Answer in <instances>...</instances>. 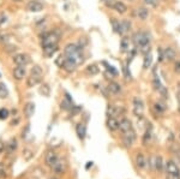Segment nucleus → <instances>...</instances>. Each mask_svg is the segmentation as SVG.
<instances>
[{"label": "nucleus", "instance_id": "8fccbe9b", "mask_svg": "<svg viewBox=\"0 0 180 179\" xmlns=\"http://www.w3.org/2000/svg\"><path fill=\"white\" fill-rule=\"evenodd\" d=\"M90 165H93V162H88V166H86V168H89V167H90Z\"/></svg>", "mask_w": 180, "mask_h": 179}, {"label": "nucleus", "instance_id": "a211bd4d", "mask_svg": "<svg viewBox=\"0 0 180 179\" xmlns=\"http://www.w3.org/2000/svg\"><path fill=\"white\" fill-rule=\"evenodd\" d=\"M76 132L77 136L79 137V139H84L86 136V127L84 124H77L76 125Z\"/></svg>", "mask_w": 180, "mask_h": 179}, {"label": "nucleus", "instance_id": "c85d7f7f", "mask_svg": "<svg viewBox=\"0 0 180 179\" xmlns=\"http://www.w3.org/2000/svg\"><path fill=\"white\" fill-rule=\"evenodd\" d=\"M151 64H152V55L150 53L145 54L144 57V61H143V67L144 69H149L151 66Z\"/></svg>", "mask_w": 180, "mask_h": 179}, {"label": "nucleus", "instance_id": "f3484780", "mask_svg": "<svg viewBox=\"0 0 180 179\" xmlns=\"http://www.w3.org/2000/svg\"><path fill=\"white\" fill-rule=\"evenodd\" d=\"M107 127L111 131H115L119 129V121L115 119L114 117H108L107 119Z\"/></svg>", "mask_w": 180, "mask_h": 179}, {"label": "nucleus", "instance_id": "58836bf2", "mask_svg": "<svg viewBox=\"0 0 180 179\" xmlns=\"http://www.w3.org/2000/svg\"><path fill=\"white\" fill-rule=\"evenodd\" d=\"M103 64H105V65L107 66V70H108V72H111V73H112L113 76H117V75H118V71H117V70H115V69H114L113 66L108 65V64H107L106 61H103Z\"/></svg>", "mask_w": 180, "mask_h": 179}, {"label": "nucleus", "instance_id": "ddd939ff", "mask_svg": "<svg viewBox=\"0 0 180 179\" xmlns=\"http://www.w3.org/2000/svg\"><path fill=\"white\" fill-rule=\"evenodd\" d=\"M25 75H27V70H25L24 66H17V67H15V70H13V77L16 80H18V81L23 80L25 77Z\"/></svg>", "mask_w": 180, "mask_h": 179}, {"label": "nucleus", "instance_id": "a19ab883", "mask_svg": "<svg viewBox=\"0 0 180 179\" xmlns=\"http://www.w3.org/2000/svg\"><path fill=\"white\" fill-rule=\"evenodd\" d=\"M139 48H140V52H142L143 54L150 53V46H149V43H148V45H144V46H142V47H139Z\"/></svg>", "mask_w": 180, "mask_h": 179}, {"label": "nucleus", "instance_id": "2f4dec72", "mask_svg": "<svg viewBox=\"0 0 180 179\" xmlns=\"http://www.w3.org/2000/svg\"><path fill=\"white\" fill-rule=\"evenodd\" d=\"M7 95H9V90H7L5 83L0 82V99H5L7 97Z\"/></svg>", "mask_w": 180, "mask_h": 179}, {"label": "nucleus", "instance_id": "aec40b11", "mask_svg": "<svg viewBox=\"0 0 180 179\" xmlns=\"http://www.w3.org/2000/svg\"><path fill=\"white\" fill-rule=\"evenodd\" d=\"M43 49V53L47 57H52L57 53V50H58V45H53V46H47V47H42Z\"/></svg>", "mask_w": 180, "mask_h": 179}, {"label": "nucleus", "instance_id": "9b49d317", "mask_svg": "<svg viewBox=\"0 0 180 179\" xmlns=\"http://www.w3.org/2000/svg\"><path fill=\"white\" fill-rule=\"evenodd\" d=\"M124 113V108L121 107V106H109L108 107V109H107V116L108 117H118V116H120V114H123Z\"/></svg>", "mask_w": 180, "mask_h": 179}, {"label": "nucleus", "instance_id": "37998d69", "mask_svg": "<svg viewBox=\"0 0 180 179\" xmlns=\"http://www.w3.org/2000/svg\"><path fill=\"white\" fill-rule=\"evenodd\" d=\"M157 55H159V61H162L164 59V54H163V50L161 48L157 49Z\"/></svg>", "mask_w": 180, "mask_h": 179}, {"label": "nucleus", "instance_id": "de8ad7c7", "mask_svg": "<svg viewBox=\"0 0 180 179\" xmlns=\"http://www.w3.org/2000/svg\"><path fill=\"white\" fill-rule=\"evenodd\" d=\"M174 70H175V72H176V73H180V61H178V63L175 64V67H174Z\"/></svg>", "mask_w": 180, "mask_h": 179}, {"label": "nucleus", "instance_id": "3c124183", "mask_svg": "<svg viewBox=\"0 0 180 179\" xmlns=\"http://www.w3.org/2000/svg\"><path fill=\"white\" fill-rule=\"evenodd\" d=\"M178 111H179V113H180V104H179V106H178Z\"/></svg>", "mask_w": 180, "mask_h": 179}, {"label": "nucleus", "instance_id": "1a4fd4ad", "mask_svg": "<svg viewBox=\"0 0 180 179\" xmlns=\"http://www.w3.org/2000/svg\"><path fill=\"white\" fill-rule=\"evenodd\" d=\"M135 141H136V132L133 131V129L127 132H124V143L126 147H131Z\"/></svg>", "mask_w": 180, "mask_h": 179}, {"label": "nucleus", "instance_id": "79ce46f5", "mask_svg": "<svg viewBox=\"0 0 180 179\" xmlns=\"http://www.w3.org/2000/svg\"><path fill=\"white\" fill-rule=\"evenodd\" d=\"M23 154H24L23 156H25V160H29V159L33 156V153H31L30 150H24V151H23Z\"/></svg>", "mask_w": 180, "mask_h": 179}, {"label": "nucleus", "instance_id": "cd10ccee", "mask_svg": "<svg viewBox=\"0 0 180 179\" xmlns=\"http://www.w3.org/2000/svg\"><path fill=\"white\" fill-rule=\"evenodd\" d=\"M72 107H73V106H72V101H71V99L69 97V95H66L65 100L61 102V108H62V109H70V108H72Z\"/></svg>", "mask_w": 180, "mask_h": 179}, {"label": "nucleus", "instance_id": "72a5a7b5", "mask_svg": "<svg viewBox=\"0 0 180 179\" xmlns=\"http://www.w3.org/2000/svg\"><path fill=\"white\" fill-rule=\"evenodd\" d=\"M99 71L100 70H99V67L96 65H89L86 67V73H89V75H97Z\"/></svg>", "mask_w": 180, "mask_h": 179}, {"label": "nucleus", "instance_id": "0eeeda50", "mask_svg": "<svg viewBox=\"0 0 180 179\" xmlns=\"http://www.w3.org/2000/svg\"><path fill=\"white\" fill-rule=\"evenodd\" d=\"M166 172H167V174L180 175V168H179V166L174 161H172V160L166 162Z\"/></svg>", "mask_w": 180, "mask_h": 179}, {"label": "nucleus", "instance_id": "4be33fe9", "mask_svg": "<svg viewBox=\"0 0 180 179\" xmlns=\"http://www.w3.org/2000/svg\"><path fill=\"white\" fill-rule=\"evenodd\" d=\"M108 92L111 93V94H118V93H120V90H121V87H120V84H118L117 82H111L109 84H108Z\"/></svg>", "mask_w": 180, "mask_h": 179}, {"label": "nucleus", "instance_id": "49530a36", "mask_svg": "<svg viewBox=\"0 0 180 179\" xmlns=\"http://www.w3.org/2000/svg\"><path fill=\"white\" fill-rule=\"evenodd\" d=\"M5 174V170H4V166L3 165H0V179H1Z\"/></svg>", "mask_w": 180, "mask_h": 179}, {"label": "nucleus", "instance_id": "f704fd0d", "mask_svg": "<svg viewBox=\"0 0 180 179\" xmlns=\"http://www.w3.org/2000/svg\"><path fill=\"white\" fill-rule=\"evenodd\" d=\"M152 85H154V89H155V90H157V92H161V89L163 88L162 84H161V82H160V80H159L157 77L154 78V81H152Z\"/></svg>", "mask_w": 180, "mask_h": 179}, {"label": "nucleus", "instance_id": "a878e982", "mask_svg": "<svg viewBox=\"0 0 180 179\" xmlns=\"http://www.w3.org/2000/svg\"><path fill=\"white\" fill-rule=\"evenodd\" d=\"M120 48L123 52H126V50L130 49V39L127 37H123L121 41H120Z\"/></svg>", "mask_w": 180, "mask_h": 179}, {"label": "nucleus", "instance_id": "c756f323", "mask_svg": "<svg viewBox=\"0 0 180 179\" xmlns=\"http://www.w3.org/2000/svg\"><path fill=\"white\" fill-rule=\"evenodd\" d=\"M38 92H40V94L43 95V96H49V94H50V88H49L48 84H42L40 87V89H38Z\"/></svg>", "mask_w": 180, "mask_h": 179}, {"label": "nucleus", "instance_id": "bb28decb", "mask_svg": "<svg viewBox=\"0 0 180 179\" xmlns=\"http://www.w3.org/2000/svg\"><path fill=\"white\" fill-rule=\"evenodd\" d=\"M6 149H7V151L10 153V154H11V153H13L17 149V141L15 138H12L10 142L6 144Z\"/></svg>", "mask_w": 180, "mask_h": 179}, {"label": "nucleus", "instance_id": "f8f14e48", "mask_svg": "<svg viewBox=\"0 0 180 179\" xmlns=\"http://www.w3.org/2000/svg\"><path fill=\"white\" fill-rule=\"evenodd\" d=\"M52 168H53V171H54L55 173H58V174L64 173V172H65V170H66V162H65V160L58 159V161L53 165Z\"/></svg>", "mask_w": 180, "mask_h": 179}, {"label": "nucleus", "instance_id": "b1692460", "mask_svg": "<svg viewBox=\"0 0 180 179\" xmlns=\"http://www.w3.org/2000/svg\"><path fill=\"white\" fill-rule=\"evenodd\" d=\"M114 10L118 12V13H125V12L127 11V6L124 4V3H121V1H117L114 4Z\"/></svg>", "mask_w": 180, "mask_h": 179}, {"label": "nucleus", "instance_id": "20e7f679", "mask_svg": "<svg viewBox=\"0 0 180 179\" xmlns=\"http://www.w3.org/2000/svg\"><path fill=\"white\" fill-rule=\"evenodd\" d=\"M58 41H59V36L55 33H49L42 39V47L58 45Z\"/></svg>", "mask_w": 180, "mask_h": 179}, {"label": "nucleus", "instance_id": "473e14b6", "mask_svg": "<svg viewBox=\"0 0 180 179\" xmlns=\"http://www.w3.org/2000/svg\"><path fill=\"white\" fill-rule=\"evenodd\" d=\"M151 137H152V132H151V129H148L143 136V144L147 146L150 141H151Z\"/></svg>", "mask_w": 180, "mask_h": 179}, {"label": "nucleus", "instance_id": "f257e3e1", "mask_svg": "<svg viewBox=\"0 0 180 179\" xmlns=\"http://www.w3.org/2000/svg\"><path fill=\"white\" fill-rule=\"evenodd\" d=\"M64 53H65V57L66 58L74 60L77 64L83 63V55H82V52H81V48L78 46H76L73 43H69L65 47Z\"/></svg>", "mask_w": 180, "mask_h": 179}, {"label": "nucleus", "instance_id": "5fc2aeb1", "mask_svg": "<svg viewBox=\"0 0 180 179\" xmlns=\"http://www.w3.org/2000/svg\"><path fill=\"white\" fill-rule=\"evenodd\" d=\"M128 1H132V0H128Z\"/></svg>", "mask_w": 180, "mask_h": 179}, {"label": "nucleus", "instance_id": "a18cd8bd", "mask_svg": "<svg viewBox=\"0 0 180 179\" xmlns=\"http://www.w3.org/2000/svg\"><path fill=\"white\" fill-rule=\"evenodd\" d=\"M167 179H180V175H174V174H167Z\"/></svg>", "mask_w": 180, "mask_h": 179}, {"label": "nucleus", "instance_id": "39448f33", "mask_svg": "<svg viewBox=\"0 0 180 179\" xmlns=\"http://www.w3.org/2000/svg\"><path fill=\"white\" fill-rule=\"evenodd\" d=\"M144 112V104L139 97H135L133 100V114L136 117H140Z\"/></svg>", "mask_w": 180, "mask_h": 179}, {"label": "nucleus", "instance_id": "c03bdc74", "mask_svg": "<svg viewBox=\"0 0 180 179\" xmlns=\"http://www.w3.org/2000/svg\"><path fill=\"white\" fill-rule=\"evenodd\" d=\"M5 22H6V16L4 13H1L0 15V25H1L3 23H5Z\"/></svg>", "mask_w": 180, "mask_h": 179}, {"label": "nucleus", "instance_id": "6e6d98bb", "mask_svg": "<svg viewBox=\"0 0 180 179\" xmlns=\"http://www.w3.org/2000/svg\"><path fill=\"white\" fill-rule=\"evenodd\" d=\"M179 137H180V135H179Z\"/></svg>", "mask_w": 180, "mask_h": 179}, {"label": "nucleus", "instance_id": "423d86ee", "mask_svg": "<svg viewBox=\"0 0 180 179\" xmlns=\"http://www.w3.org/2000/svg\"><path fill=\"white\" fill-rule=\"evenodd\" d=\"M13 63L17 66H25L27 64L30 63V58H29V55L24 54V53H19L13 57Z\"/></svg>", "mask_w": 180, "mask_h": 179}, {"label": "nucleus", "instance_id": "4468645a", "mask_svg": "<svg viewBox=\"0 0 180 179\" xmlns=\"http://www.w3.org/2000/svg\"><path fill=\"white\" fill-rule=\"evenodd\" d=\"M119 129L120 131L124 134V132H127V131H130L132 130V123L128 120V119H123L120 123H119Z\"/></svg>", "mask_w": 180, "mask_h": 179}, {"label": "nucleus", "instance_id": "7ed1b4c3", "mask_svg": "<svg viewBox=\"0 0 180 179\" xmlns=\"http://www.w3.org/2000/svg\"><path fill=\"white\" fill-rule=\"evenodd\" d=\"M150 41V36L147 33H136L133 35V42L137 47H142L144 45H148Z\"/></svg>", "mask_w": 180, "mask_h": 179}, {"label": "nucleus", "instance_id": "5701e85b", "mask_svg": "<svg viewBox=\"0 0 180 179\" xmlns=\"http://www.w3.org/2000/svg\"><path fill=\"white\" fill-rule=\"evenodd\" d=\"M136 163H137V166L139 168H144L145 167L147 161H145V158H144V155L142 154V153H138V154L136 155Z\"/></svg>", "mask_w": 180, "mask_h": 179}, {"label": "nucleus", "instance_id": "e433bc0d", "mask_svg": "<svg viewBox=\"0 0 180 179\" xmlns=\"http://www.w3.org/2000/svg\"><path fill=\"white\" fill-rule=\"evenodd\" d=\"M154 108H155L159 113H162V112H164L166 106L163 104H161V102H156V104H154Z\"/></svg>", "mask_w": 180, "mask_h": 179}, {"label": "nucleus", "instance_id": "412c9836", "mask_svg": "<svg viewBox=\"0 0 180 179\" xmlns=\"http://www.w3.org/2000/svg\"><path fill=\"white\" fill-rule=\"evenodd\" d=\"M136 15L139 19H142V21H145L149 16V11L145 9V7H138L136 10Z\"/></svg>", "mask_w": 180, "mask_h": 179}, {"label": "nucleus", "instance_id": "dca6fc26", "mask_svg": "<svg viewBox=\"0 0 180 179\" xmlns=\"http://www.w3.org/2000/svg\"><path fill=\"white\" fill-rule=\"evenodd\" d=\"M163 54H164V59L168 60V61H173L175 58H176V53L175 50L172 48V47H168L163 50Z\"/></svg>", "mask_w": 180, "mask_h": 179}, {"label": "nucleus", "instance_id": "c9c22d12", "mask_svg": "<svg viewBox=\"0 0 180 179\" xmlns=\"http://www.w3.org/2000/svg\"><path fill=\"white\" fill-rule=\"evenodd\" d=\"M155 167L157 171H161L163 167V163H162V158L161 156H156L155 158Z\"/></svg>", "mask_w": 180, "mask_h": 179}, {"label": "nucleus", "instance_id": "603ef678", "mask_svg": "<svg viewBox=\"0 0 180 179\" xmlns=\"http://www.w3.org/2000/svg\"><path fill=\"white\" fill-rule=\"evenodd\" d=\"M50 179H57V178H50Z\"/></svg>", "mask_w": 180, "mask_h": 179}, {"label": "nucleus", "instance_id": "9d476101", "mask_svg": "<svg viewBox=\"0 0 180 179\" xmlns=\"http://www.w3.org/2000/svg\"><path fill=\"white\" fill-rule=\"evenodd\" d=\"M58 155H57V153L53 151V150H49L47 151V154H46V158H45V161L48 166H50V167H53V165L58 161Z\"/></svg>", "mask_w": 180, "mask_h": 179}, {"label": "nucleus", "instance_id": "6ab92c4d", "mask_svg": "<svg viewBox=\"0 0 180 179\" xmlns=\"http://www.w3.org/2000/svg\"><path fill=\"white\" fill-rule=\"evenodd\" d=\"M34 112H35V105L33 102H28L27 105L24 106V114L27 118H30L31 116H34Z\"/></svg>", "mask_w": 180, "mask_h": 179}, {"label": "nucleus", "instance_id": "7c9ffc66", "mask_svg": "<svg viewBox=\"0 0 180 179\" xmlns=\"http://www.w3.org/2000/svg\"><path fill=\"white\" fill-rule=\"evenodd\" d=\"M111 25H112V28H113L114 33L120 34V22H118L115 18H112V19H111Z\"/></svg>", "mask_w": 180, "mask_h": 179}, {"label": "nucleus", "instance_id": "4c0bfd02", "mask_svg": "<svg viewBox=\"0 0 180 179\" xmlns=\"http://www.w3.org/2000/svg\"><path fill=\"white\" fill-rule=\"evenodd\" d=\"M7 117H9V109H6V108H1V109H0V119L4 120Z\"/></svg>", "mask_w": 180, "mask_h": 179}, {"label": "nucleus", "instance_id": "864d4df0", "mask_svg": "<svg viewBox=\"0 0 180 179\" xmlns=\"http://www.w3.org/2000/svg\"><path fill=\"white\" fill-rule=\"evenodd\" d=\"M15 1H19V0H15Z\"/></svg>", "mask_w": 180, "mask_h": 179}, {"label": "nucleus", "instance_id": "ea45409f", "mask_svg": "<svg viewBox=\"0 0 180 179\" xmlns=\"http://www.w3.org/2000/svg\"><path fill=\"white\" fill-rule=\"evenodd\" d=\"M144 3L150 6V7H156L157 6V3H159V0H144Z\"/></svg>", "mask_w": 180, "mask_h": 179}, {"label": "nucleus", "instance_id": "393cba45", "mask_svg": "<svg viewBox=\"0 0 180 179\" xmlns=\"http://www.w3.org/2000/svg\"><path fill=\"white\" fill-rule=\"evenodd\" d=\"M130 28H131V23L128 22L127 19H124V21L120 22V34L121 35L127 33L128 30H130Z\"/></svg>", "mask_w": 180, "mask_h": 179}, {"label": "nucleus", "instance_id": "09e8293b", "mask_svg": "<svg viewBox=\"0 0 180 179\" xmlns=\"http://www.w3.org/2000/svg\"><path fill=\"white\" fill-rule=\"evenodd\" d=\"M4 148H5V144L3 143V141H0V154H1V151L4 150Z\"/></svg>", "mask_w": 180, "mask_h": 179}, {"label": "nucleus", "instance_id": "f03ea898", "mask_svg": "<svg viewBox=\"0 0 180 179\" xmlns=\"http://www.w3.org/2000/svg\"><path fill=\"white\" fill-rule=\"evenodd\" d=\"M41 80H42V70H41L40 66L36 65V66L33 67L31 73H30V76L27 80V85L33 88V87H35V85H37L38 83H40Z\"/></svg>", "mask_w": 180, "mask_h": 179}, {"label": "nucleus", "instance_id": "2eb2a0df", "mask_svg": "<svg viewBox=\"0 0 180 179\" xmlns=\"http://www.w3.org/2000/svg\"><path fill=\"white\" fill-rule=\"evenodd\" d=\"M27 9L30 11V12H40L43 10V5L38 1H30L28 5H27Z\"/></svg>", "mask_w": 180, "mask_h": 179}, {"label": "nucleus", "instance_id": "6e6552de", "mask_svg": "<svg viewBox=\"0 0 180 179\" xmlns=\"http://www.w3.org/2000/svg\"><path fill=\"white\" fill-rule=\"evenodd\" d=\"M77 65H78V64H77L74 60L69 59L66 57L62 59V63H61V67H64V70H66L67 72H73Z\"/></svg>", "mask_w": 180, "mask_h": 179}]
</instances>
